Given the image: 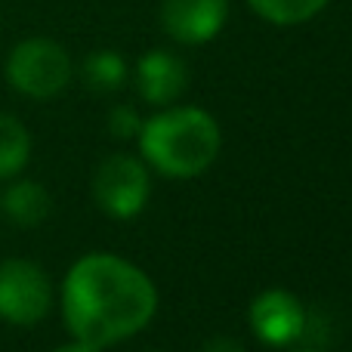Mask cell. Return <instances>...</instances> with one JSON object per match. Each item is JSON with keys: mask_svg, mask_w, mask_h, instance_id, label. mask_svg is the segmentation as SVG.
<instances>
[{"mask_svg": "<svg viewBox=\"0 0 352 352\" xmlns=\"http://www.w3.org/2000/svg\"><path fill=\"white\" fill-rule=\"evenodd\" d=\"M142 155L167 176H198L217 161L219 127L207 111L186 105L155 115L140 127Z\"/></svg>", "mask_w": 352, "mask_h": 352, "instance_id": "obj_2", "label": "cell"}, {"mask_svg": "<svg viewBox=\"0 0 352 352\" xmlns=\"http://www.w3.org/2000/svg\"><path fill=\"white\" fill-rule=\"evenodd\" d=\"M188 84V68L182 65L179 56L164 53V50H152L140 59L136 65V87H140L142 99L152 105H167L186 90Z\"/></svg>", "mask_w": 352, "mask_h": 352, "instance_id": "obj_8", "label": "cell"}, {"mask_svg": "<svg viewBox=\"0 0 352 352\" xmlns=\"http://www.w3.org/2000/svg\"><path fill=\"white\" fill-rule=\"evenodd\" d=\"M93 195L99 207L115 219H130L148 201V173L130 155H111L99 164L93 179Z\"/></svg>", "mask_w": 352, "mask_h": 352, "instance_id": "obj_5", "label": "cell"}, {"mask_svg": "<svg viewBox=\"0 0 352 352\" xmlns=\"http://www.w3.org/2000/svg\"><path fill=\"white\" fill-rule=\"evenodd\" d=\"M254 12L275 25H300L324 10L328 0H248Z\"/></svg>", "mask_w": 352, "mask_h": 352, "instance_id": "obj_12", "label": "cell"}, {"mask_svg": "<svg viewBox=\"0 0 352 352\" xmlns=\"http://www.w3.org/2000/svg\"><path fill=\"white\" fill-rule=\"evenodd\" d=\"M50 207H53V201H50L47 188L41 186V182H12L10 188H6L3 195V210L6 217L12 219V223L19 226H37L43 223V219L50 217Z\"/></svg>", "mask_w": 352, "mask_h": 352, "instance_id": "obj_9", "label": "cell"}, {"mask_svg": "<svg viewBox=\"0 0 352 352\" xmlns=\"http://www.w3.org/2000/svg\"><path fill=\"white\" fill-rule=\"evenodd\" d=\"M155 306L158 294L148 275L111 254H87L72 266L62 287L68 331L99 349L142 331Z\"/></svg>", "mask_w": 352, "mask_h": 352, "instance_id": "obj_1", "label": "cell"}, {"mask_svg": "<svg viewBox=\"0 0 352 352\" xmlns=\"http://www.w3.org/2000/svg\"><path fill=\"white\" fill-rule=\"evenodd\" d=\"M250 328L269 346H287L306 331V309L294 294L266 291L250 306Z\"/></svg>", "mask_w": 352, "mask_h": 352, "instance_id": "obj_6", "label": "cell"}, {"mask_svg": "<svg viewBox=\"0 0 352 352\" xmlns=\"http://www.w3.org/2000/svg\"><path fill=\"white\" fill-rule=\"evenodd\" d=\"M53 287L41 266L28 260H6L0 266V318L12 324H34L50 312Z\"/></svg>", "mask_w": 352, "mask_h": 352, "instance_id": "obj_4", "label": "cell"}, {"mask_svg": "<svg viewBox=\"0 0 352 352\" xmlns=\"http://www.w3.org/2000/svg\"><path fill=\"white\" fill-rule=\"evenodd\" d=\"M31 155V136L16 118L0 115V179L16 176L28 164Z\"/></svg>", "mask_w": 352, "mask_h": 352, "instance_id": "obj_10", "label": "cell"}, {"mask_svg": "<svg viewBox=\"0 0 352 352\" xmlns=\"http://www.w3.org/2000/svg\"><path fill=\"white\" fill-rule=\"evenodd\" d=\"M201 352H248V349H244L241 343L229 340V337H217V340L204 343V349H201Z\"/></svg>", "mask_w": 352, "mask_h": 352, "instance_id": "obj_14", "label": "cell"}, {"mask_svg": "<svg viewBox=\"0 0 352 352\" xmlns=\"http://www.w3.org/2000/svg\"><path fill=\"white\" fill-rule=\"evenodd\" d=\"M229 16V0H164L161 25L179 43H207Z\"/></svg>", "mask_w": 352, "mask_h": 352, "instance_id": "obj_7", "label": "cell"}, {"mask_svg": "<svg viewBox=\"0 0 352 352\" xmlns=\"http://www.w3.org/2000/svg\"><path fill=\"white\" fill-rule=\"evenodd\" d=\"M80 74H84V84L90 87V90L111 93L127 80V62L118 53H111V50H96V53H90L84 59Z\"/></svg>", "mask_w": 352, "mask_h": 352, "instance_id": "obj_11", "label": "cell"}, {"mask_svg": "<svg viewBox=\"0 0 352 352\" xmlns=\"http://www.w3.org/2000/svg\"><path fill=\"white\" fill-rule=\"evenodd\" d=\"M140 115H136L130 105H118V109H111L109 115V130L118 136V140H130V136L140 133Z\"/></svg>", "mask_w": 352, "mask_h": 352, "instance_id": "obj_13", "label": "cell"}, {"mask_svg": "<svg viewBox=\"0 0 352 352\" xmlns=\"http://www.w3.org/2000/svg\"><path fill=\"white\" fill-rule=\"evenodd\" d=\"M56 352H102V349H99V346H90V343H68V346H59V349H56Z\"/></svg>", "mask_w": 352, "mask_h": 352, "instance_id": "obj_15", "label": "cell"}, {"mask_svg": "<svg viewBox=\"0 0 352 352\" xmlns=\"http://www.w3.org/2000/svg\"><path fill=\"white\" fill-rule=\"evenodd\" d=\"M6 80L25 96L50 99L65 90L68 80H72V59L56 41L31 37V41H22L10 53Z\"/></svg>", "mask_w": 352, "mask_h": 352, "instance_id": "obj_3", "label": "cell"}]
</instances>
